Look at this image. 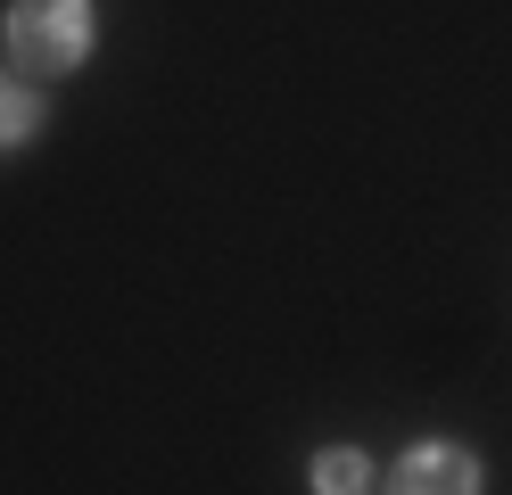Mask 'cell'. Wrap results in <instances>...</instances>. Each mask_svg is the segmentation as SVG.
I'll use <instances>...</instances> for the list:
<instances>
[{
	"mask_svg": "<svg viewBox=\"0 0 512 495\" xmlns=\"http://www.w3.org/2000/svg\"><path fill=\"white\" fill-rule=\"evenodd\" d=\"M314 487H323V495H364L372 487V462L356 446H331L323 462H314Z\"/></svg>",
	"mask_w": 512,
	"mask_h": 495,
	"instance_id": "obj_3",
	"label": "cell"
},
{
	"mask_svg": "<svg viewBox=\"0 0 512 495\" xmlns=\"http://www.w3.org/2000/svg\"><path fill=\"white\" fill-rule=\"evenodd\" d=\"M34 91H25L17 75H0V141H25V132H34Z\"/></svg>",
	"mask_w": 512,
	"mask_h": 495,
	"instance_id": "obj_4",
	"label": "cell"
},
{
	"mask_svg": "<svg viewBox=\"0 0 512 495\" xmlns=\"http://www.w3.org/2000/svg\"><path fill=\"white\" fill-rule=\"evenodd\" d=\"M389 495H479V471H471L463 446H413V454L397 462Z\"/></svg>",
	"mask_w": 512,
	"mask_h": 495,
	"instance_id": "obj_2",
	"label": "cell"
},
{
	"mask_svg": "<svg viewBox=\"0 0 512 495\" xmlns=\"http://www.w3.org/2000/svg\"><path fill=\"white\" fill-rule=\"evenodd\" d=\"M91 42V9L83 0H17L9 9V50L34 66V75H67Z\"/></svg>",
	"mask_w": 512,
	"mask_h": 495,
	"instance_id": "obj_1",
	"label": "cell"
}]
</instances>
